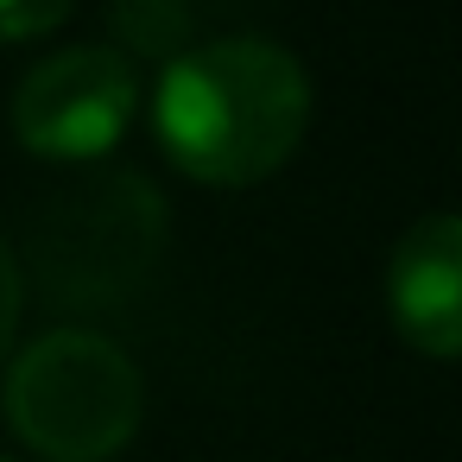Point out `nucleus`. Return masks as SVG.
<instances>
[{"label": "nucleus", "mask_w": 462, "mask_h": 462, "mask_svg": "<svg viewBox=\"0 0 462 462\" xmlns=\"http://www.w3.org/2000/svg\"><path fill=\"white\" fill-rule=\"evenodd\" d=\"M310 127V77L273 39L184 45L152 96L165 159L216 190L273 178Z\"/></svg>", "instance_id": "f257e3e1"}, {"label": "nucleus", "mask_w": 462, "mask_h": 462, "mask_svg": "<svg viewBox=\"0 0 462 462\" xmlns=\"http://www.w3.org/2000/svg\"><path fill=\"white\" fill-rule=\"evenodd\" d=\"M0 411L45 462H108L146 418V380L121 342L96 329H51L14 355Z\"/></svg>", "instance_id": "f03ea898"}, {"label": "nucleus", "mask_w": 462, "mask_h": 462, "mask_svg": "<svg viewBox=\"0 0 462 462\" xmlns=\"http://www.w3.org/2000/svg\"><path fill=\"white\" fill-rule=\"evenodd\" d=\"M32 279L51 304H115L146 285L165 247V197L140 171H96L32 216Z\"/></svg>", "instance_id": "7ed1b4c3"}, {"label": "nucleus", "mask_w": 462, "mask_h": 462, "mask_svg": "<svg viewBox=\"0 0 462 462\" xmlns=\"http://www.w3.org/2000/svg\"><path fill=\"white\" fill-rule=\"evenodd\" d=\"M140 115V70L115 45H70L14 89V140L51 165H96Z\"/></svg>", "instance_id": "20e7f679"}, {"label": "nucleus", "mask_w": 462, "mask_h": 462, "mask_svg": "<svg viewBox=\"0 0 462 462\" xmlns=\"http://www.w3.org/2000/svg\"><path fill=\"white\" fill-rule=\"evenodd\" d=\"M386 304L399 336L418 355L449 361L462 348V222L456 216H424L405 228L386 266Z\"/></svg>", "instance_id": "39448f33"}, {"label": "nucleus", "mask_w": 462, "mask_h": 462, "mask_svg": "<svg viewBox=\"0 0 462 462\" xmlns=\"http://www.w3.org/2000/svg\"><path fill=\"white\" fill-rule=\"evenodd\" d=\"M108 26L134 58H165L171 64L190 39V0H108Z\"/></svg>", "instance_id": "423d86ee"}, {"label": "nucleus", "mask_w": 462, "mask_h": 462, "mask_svg": "<svg viewBox=\"0 0 462 462\" xmlns=\"http://www.w3.org/2000/svg\"><path fill=\"white\" fill-rule=\"evenodd\" d=\"M64 14H70V0H0V45L45 39Z\"/></svg>", "instance_id": "0eeeda50"}, {"label": "nucleus", "mask_w": 462, "mask_h": 462, "mask_svg": "<svg viewBox=\"0 0 462 462\" xmlns=\"http://www.w3.org/2000/svg\"><path fill=\"white\" fill-rule=\"evenodd\" d=\"M20 310H26V279H20L14 247L0 241V355H7V342H14V329H20Z\"/></svg>", "instance_id": "6e6552de"}, {"label": "nucleus", "mask_w": 462, "mask_h": 462, "mask_svg": "<svg viewBox=\"0 0 462 462\" xmlns=\"http://www.w3.org/2000/svg\"><path fill=\"white\" fill-rule=\"evenodd\" d=\"M0 462H7V456H0Z\"/></svg>", "instance_id": "1a4fd4ad"}]
</instances>
